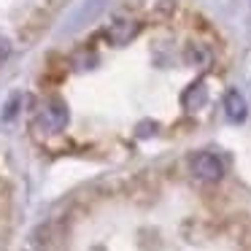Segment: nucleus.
<instances>
[{"label":"nucleus","mask_w":251,"mask_h":251,"mask_svg":"<svg viewBox=\"0 0 251 251\" xmlns=\"http://www.w3.org/2000/svg\"><path fill=\"white\" fill-rule=\"evenodd\" d=\"M189 170H192V176H195V178L205 181V184H216V181L224 176L222 159H219L216 154H211V151L195 154V157L189 159Z\"/></svg>","instance_id":"1"},{"label":"nucleus","mask_w":251,"mask_h":251,"mask_svg":"<svg viewBox=\"0 0 251 251\" xmlns=\"http://www.w3.org/2000/svg\"><path fill=\"white\" fill-rule=\"evenodd\" d=\"M138 33H141V22H138V19H127V17L114 19V22L105 27V38L114 46H125V44H130V41H135Z\"/></svg>","instance_id":"2"},{"label":"nucleus","mask_w":251,"mask_h":251,"mask_svg":"<svg viewBox=\"0 0 251 251\" xmlns=\"http://www.w3.org/2000/svg\"><path fill=\"white\" fill-rule=\"evenodd\" d=\"M65 125H68V105L57 98L49 100L38 116V127H44L46 132H60Z\"/></svg>","instance_id":"3"},{"label":"nucleus","mask_w":251,"mask_h":251,"mask_svg":"<svg viewBox=\"0 0 251 251\" xmlns=\"http://www.w3.org/2000/svg\"><path fill=\"white\" fill-rule=\"evenodd\" d=\"M224 114H227L229 122H243L249 108H246V98L238 92V89H229L224 95Z\"/></svg>","instance_id":"4"},{"label":"nucleus","mask_w":251,"mask_h":251,"mask_svg":"<svg viewBox=\"0 0 251 251\" xmlns=\"http://www.w3.org/2000/svg\"><path fill=\"white\" fill-rule=\"evenodd\" d=\"M205 100H208V92H205L202 84H192V87L184 92V105L186 108H200Z\"/></svg>","instance_id":"5"},{"label":"nucleus","mask_w":251,"mask_h":251,"mask_svg":"<svg viewBox=\"0 0 251 251\" xmlns=\"http://www.w3.org/2000/svg\"><path fill=\"white\" fill-rule=\"evenodd\" d=\"M186 62H192V65H208L211 62V51L202 44H189L186 46Z\"/></svg>","instance_id":"6"},{"label":"nucleus","mask_w":251,"mask_h":251,"mask_svg":"<svg viewBox=\"0 0 251 251\" xmlns=\"http://www.w3.org/2000/svg\"><path fill=\"white\" fill-rule=\"evenodd\" d=\"M146 8H149L151 17L165 19V17H170V11H173V3H170V0H149Z\"/></svg>","instance_id":"7"},{"label":"nucleus","mask_w":251,"mask_h":251,"mask_svg":"<svg viewBox=\"0 0 251 251\" xmlns=\"http://www.w3.org/2000/svg\"><path fill=\"white\" fill-rule=\"evenodd\" d=\"M8 54H11V44H8L3 35H0V62H6L8 60Z\"/></svg>","instance_id":"8"}]
</instances>
